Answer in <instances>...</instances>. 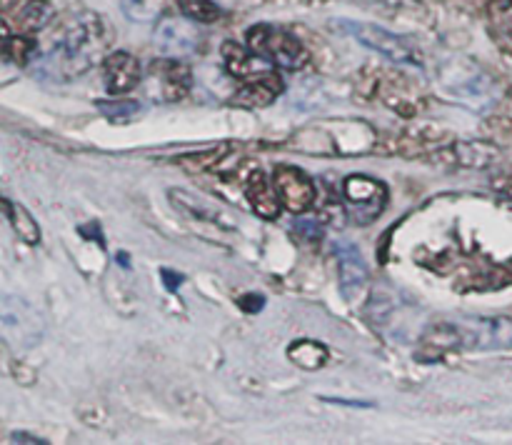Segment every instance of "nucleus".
Listing matches in <instances>:
<instances>
[{
  "label": "nucleus",
  "mask_w": 512,
  "mask_h": 445,
  "mask_svg": "<svg viewBox=\"0 0 512 445\" xmlns=\"http://www.w3.org/2000/svg\"><path fill=\"white\" fill-rule=\"evenodd\" d=\"M110 30L100 15L80 13L65 25L63 35L43 55L35 75L43 80H70L98 63L110 43Z\"/></svg>",
  "instance_id": "obj_1"
},
{
  "label": "nucleus",
  "mask_w": 512,
  "mask_h": 445,
  "mask_svg": "<svg viewBox=\"0 0 512 445\" xmlns=\"http://www.w3.org/2000/svg\"><path fill=\"white\" fill-rule=\"evenodd\" d=\"M443 343L465 350H508L512 348L510 318H460L440 325Z\"/></svg>",
  "instance_id": "obj_2"
},
{
  "label": "nucleus",
  "mask_w": 512,
  "mask_h": 445,
  "mask_svg": "<svg viewBox=\"0 0 512 445\" xmlns=\"http://www.w3.org/2000/svg\"><path fill=\"white\" fill-rule=\"evenodd\" d=\"M438 83L448 93V98L458 100L473 110H488L498 98L493 78L468 63H455L445 68L438 75Z\"/></svg>",
  "instance_id": "obj_3"
},
{
  "label": "nucleus",
  "mask_w": 512,
  "mask_h": 445,
  "mask_svg": "<svg viewBox=\"0 0 512 445\" xmlns=\"http://www.w3.org/2000/svg\"><path fill=\"white\" fill-rule=\"evenodd\" d=\"M0 323H3L5 340L15 350H28L43 340V318L23 298L5 295L0 303Z\"/></svg>",
  "instance_id": "obj_4"
},
{
  "label": "nucleus",
  "mask_w": 512,
  "mask_h": 445,
  "mask_svg": "<svg viewBox=\"0 0 512 445\" xmlns=\"http://www.w3.org/2000/svg\"><path fill=\"white\" fill-rule=\"evenodd\" d=\"M248 45L255 55L280 65L285 70H298L305 63V48L288 30L275 25H255L248 30Z\"/></svg>",
  "instance_id": "obj_5"
},
{
  "label": "nucleus",
  "mask_w": 512,
  "mask_h": 445,
  "mask_svg": "<svg viewBox=\"0 0 512 445\" xmlns=\"http://www.w3.org/2000/svg\"><path fill=\"white\" fill-rule=\"evenodd\" d=\"M343 28L348 30L355 40H360L363 45L373 48L375 53L385 55V58L393 60V63L420 65L418 48H415L410 40H405L403 35H395L373 23H343Z\"/></svg>",
  "instance_id": "obj_6"
},
{
  "label": "nucleus",
  "mask_w": 512,
  "mask_h": 445,
  "mask_svg": "<svg viewBox=\"0 0 512 445\" xmlns=\"http://www.w3.org/2000/svg\"><path fill=\"white\" fill-rule=\"evenodd\" d=\"M200 30L190 23V18H163L160 20L158 30H155V45L165 58H190L200 50Z\"/></svg>",
  "instance_id": "obj_7"
},
{
  "label": "nucleus",
  "mask_w": 512,
  "mask_h": 445,
  "mask_svg": "<svg viewBox=\"0 0 512 445\" xmlns=\"http://www.w3.org/2000/svg\"><path fill=\"white\" fill-rule=\"evenodd\" d=\"M345 200L355 210L358 223H370L385 205V188L373 178L365 175H350L343 183Z\"/></svg>",
  "instance_id": "obj_8"
},
{
  "label": "nucleus",
  "mask_w": 512,
  "mask_h": 445,
  "mask_svg": "<svg viewBox=\"0 0 512 445\" xmlns=\"http://www.w3.org/2000/svg\"><path fill=\"white\" fill-rule=\"evenodd\" d=\"M338 273H340V293L345 295V300H358L365 293V285H368V263H365L360 248H355L353 243H338Z\"/></svg>",
  "instance_id": "obj_9"
},
{
  "label": "nucleus",
  "mask_w": 512,
  "mask_h": 445,
  "mask_svg": "<svg viewBox=\"0 0 512 445\" xmlns=\"http://www.w3.org/2000/svg\"><path fill=\"white\" fill-rule=\"evenodd\" d=\"M275 190L280 195V203L293 210V213H303L315 198L313 180L303 170L293 168V165H280L275 170Z\"/></svg>",
  "instance_id": "obj_10"
},
{
  "label": "nucleus",
  "mask_w": 512,
  "mask_h": 445,
  "mask_svg": "<svg viewBox=\"0 0 512 445\" xmlns=\"http://www.w3.org/2000/svg\"><path fill=\"white\" fill-rule=\"evenodd\" d=\"M105 70V85H108V93L123 95L128 90H133L140 83V63L130 53L120 50L105 58L103 63Z\"/></svg>",
  "instance_id": "obj_11"
},
{
  "label": "nucleus",
  "mask_w": 512,
  "mask_h": 445,
  "mask_svg": "<svg viewBox=\"0 0 512 445\" xmlns=\"http://www.w3.org/2000/svg\"><path fill=\"white\" fill-rule=\"evenodd\" d=\"M245 193H248L250 203H253V208L258 210L263 218H275L280 210V195L278 190L273 193V188H270V180L265 178L263 170H255L253 175H250L248 185H245Z\"/></svg>",
  "instance_id": "obj_12"
},
{
  "label": "nucleus",
  "mask_w": 512,
  "mask_h": 445,
  "mask_svg": "<svg viewBox=\"0 0 512 445\" xmlns=\"http://www.w3.org/2000/svg\"><path fill=\"white\" fill-rule=\"evenodd\" d=\"M53 18V5L48 0H28L18 10V33H38Z\"/></svg>",
  "instance_id": "obj_13"
},
{
  "label": "nucleus",
  "mask_w": 512,
  "mask_h": 445,
  "mask_svg": "<svg viewBox=\"0 0 512 445\" xmlns=\"http://www.w3.org/2000/svg\"><path fill=\"white\" fill-rule=\"evenodd\" d=\"M3 208H5V215H8V220L13 223L15 233H18L25 243H38L40 228H38V223L33 220V215H28V210H25L23 205L10 203L8 198L3 200Z\"/></svg>",
  "instance_id": "obj_14"
},
{
  "label": "nucleus",
  "mask_w": 512,
  "mask_h": 445,
  "mask_svg": "<svg viewBox=\"0 0 512 445\" xmlns=\"http://www.w3.org/2000/svg\"><path fill=\"white\" fill-rule=\"evenodd\" d=\"M488 15L495 35L512 45V0H490Z\"/></svg>",
  "instance_id": "obj_15"
},
{
  "label": "nucleus",
  "mask_w": 512,
  "mask_h": 445,
  "mask_svg": "<svg viewBox=\"0 0 512 445\" xmlns=\"http://www.w3.org/2000/svg\"><path fill=\"white\" fill-rule=\"evenodd\" d=\"M120 8L133 23H150L163 10V0H120Z\"/></svg>",
  "instance_id": "obj_16"
},
{
  "label": "nucleus",
  "mask_w": 512,
  "mask_h": 445,
  "mask_svg": "<svg viewBox=\"0 0 512 445\" xmlns=\"http://www.w3.org/2000/svg\"><path fill=\"white\" fill-rule=\"evenodd\" d=\"M33 50H35V40L30 38L28 33H10V28L5 25V55H8V60H13V63L18 65L28 63Z\"/></svg>",
  "instance_id": "obj_17"
},
{
  "label": "nucleus",
  "mask_w": 512,
  "mask_h": 445,
  "mask_svg": "<svg viewBox=\"0 0 512 445\" xmlns=\"http://www.w3.org/2000/svg\"><path fill=\"white\" fill-rule=\"evenodd\" d=\"M290 358L303 368L315 370L325 363V348L318 343H310V340H300V343L290 345Z\"/></svg>",
  "instance_id": "obj_18"
},
{
  "label": "nucleus",
  "mask_w": 512,
  "mask_h": 445,
  "mask_svg": "<svg viewBox=\"0 0 512 445\" xmlns=\"http://www.w3.org/2000/svg\"><path fill=\"white\" fill-rule=\"evenodd\" d=\"M180 10L190 20H200V23H213V20H218L223 15V10L213 0H180Z\"/></svg>",
  "instance_id": "obj_19"
},
{
  "label": "nucleus",
  "mask_w": 512,
  "mask_h": 445,
  "mask_svg": "<svg viewBox=\"0 0 512 445\" xmlns=\"http://www.w3.org/2000/svg\"><path fill=\"white\" fill-rule=\"evenodd\" d=\"M98 108L103 110V113H108L110 118H123V115H133L138 113L140 105L138 103H98Z\"/></svg>",
  "instance_id": "obj_20"
},
{
  "label": "nucleus",
  "mask_w": 512,
  "mask_h": 445,
  "mask_svg": "<svg viewBox=\"0 0 512 445\" xmlns=\"http://www.w3.org/2000/svg\"><path fill=\"white\" fill-rule=\"evenodd\" d=\"M295 230H298V233H305V238H315V235H318V228H315V223L313 220H295Z\"/></svg>",
  "instance_id": "obj_21"
},
{
  "label": "nucleus",
  "mask_w": 512,
  "mask_h": 445,
  "mask_svg": "<svg viewBox=\"0 0 512 445\" xmlns=\"http://www.w3.org/2000/svg\"><path fill=\"white\" fill-rule=\"evenodd\" d=\"M163 280L165 285H168V290H175L180 283H183V275L173 273V270H163Z\"/></svg>",
  "instance_id": "obj_22"
},
{
  "label": "nucleus",
  "mask_w": 512,
  "mask_h": 445,
  "mask_svg": "<svg viewBox=\"0 0 512 445\" xmlns=\"http://www.w3.org/2000/svg\"><path fill=\"white\" fill-rule=\"evenodd\" d=\"M10 443H43V440L30 438L28 433H13V435H10Z\"/></svg>",
  "instance_id": "obj_23"
}]
</instances>
